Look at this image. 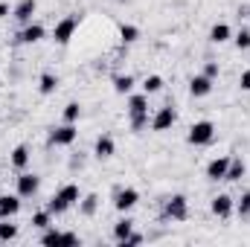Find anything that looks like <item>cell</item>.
<instances>
[{"mask_svg": "<svg viewBox=\"0 0 250 247\" xmlns=\"http://www.w3.org/2000/svg\"><path fill=\"white\" fill-rule=\"evenodd\" d=\"M79 201H82V189H79V184H64V186H59V189L53 192V198L47 201V209H50L53 215H64L67 209L79 206Z\"/></svg>", "mask_w": 250, "mask_h": 247, "instance_id": "cell-1", "label": "cell"}, {"mask_svg": "<svg viewBox=\"0 0 250 247\" xmlns=\"http://www.w3.org/2000/svg\"><path fill=\"white\" fill-rule=\"evenodd\" d=\"M215 140V123L212 120H198V123L189 125V134H187V143L195 145V148H204Z\"/></svg>", "mask_w": 250, "mask_h": 247, "instance_id": "cell-2", "label": "cell"}, {"mask_svg": "<svg viewBox=\"0 0 250 247\" xmlns=\"http://www.w3.org/2000/svg\"><path fill=\"white\" fill-rule=\"evenodd\" d=\"M76 29H79V15H67V18H62V21L53 26V41H56L59 47H67V44L73 41Z\"/></svg>", "mask_w": 250, "mask_h": 247, "instance_id": "cell-3", "label": "cell"}, {"mask_svg": "<svg viewBox=\"0 0 250 247\" xmlns=\"http://www.w3.org/2000/svg\"><path fill=\"white\" fill-rule=\"evenodd\" d=\"M163 215L169 221H187L189 218V198L187 195H169L166 198V206H163Z\"/></svg>", "mask_w": 250, "mask_h": 247, "instance_id": "cell-4", "label": "cell"}, {"mask_svg": "<svg viewBox=\"0 0 250 247\" xmlns=\"http://www.w3.org/2000/svg\"><path fill=\"white\" fill-rule=\"evenodd\" d=\"M175 123H178V111H175L172 105H163V108H157V111L151 114L148 128H151V131H157V134H163V131H172Z\"/></svg>", "mask_w": 250, "mask_h": 247, "instance_id": "cell-5", "label": "cell"}, {"mask_svg": "<svg viewBox=\"0 0 250 247\" xmlns=\"http://www.w3.org/2000/svg\"><path fill=\"white\" fill-rule=\"evenodd\" d=\"M38 189H41V178H38L35 172H21V175L15 178V192H18L23 201L35 198V195H38Z\"/></svg>", "mask_w": 250, "mask_h": 247, "instance_id": "cell-6", "label": "cell"}, {"mask_svg": "<svg viewBox=\"0 0 250 247\" xmlns=\"http://www.w3.org/2000/svg\"><path fill=\"white\" fill-rule=\"evenodd\" d=\"M76 137H79L76 123L56 125V128L50 131V145H56V148H67V145H73V143H76Z\"/></svg>", "mask_w": 250, "mask_h": 247, "instance_id": "cell-7", "label": "cell"}, {"mask_svg": "<svg viewBox=\"0 0 250 247\" xmlns=\"http://www.w3.org/2000/svg\"><path fill=\"white\" fill-rule=\"evenodd\" d=\"M137 204H140V192H137L134 186H123V189L114 192V209H117V212L128 215Z\"/></svg>", "mask_w": 250, "mask_h": 247, "instance_id": "cell-8", "label": "cell"}, {"mask_svg": "<svg viewBox=\"0 0 250 247\" xmlns=\"http://www.w3.org/2000/svg\"><path fill=\"white\" fill-rule=\"evenodd\" d=\"M47 38V29H44V23H38V21H32V23H26V26H21V32H18V44H23V47H32V44H38V41H44Z\"/></svg>", "mask_w": 250, "mask_h": 247, "instance_id": "cell-9", "label": "cell"}, {"mask_svg": "<svg viewBox=\"0 0 250 247\" xmlns=\"http://www.w3.org/2000/svg\"><path fill=\"white\" fill-rule=\"evenodd\" d=\"M227 169H230V154H221V157H212V160L207 163L204 175H207V181L218 184V181H224V178H227Z\"/></svg>", "mask_w": 250, "mask_h": 247, "instance_id": "cell-10", "label": "cell"}, {"mask_svg": "<svg viewBox=\"0 0 250 247\" xmlns=\"http://www.w3.org/2000/svg\"><path fill=\"white\" fill-rule=\"evenodd\" d=\"M41 245H79V236L76 233H64V230H59L53 224V227H47L41 233Z\"/></svg>", "mask_w": 250, "mask_h": 247, "instance_id": "cell-11", "label": "cell"}, {"mask_svg": "<svg viewBox=\"0 0 250 247\" xmlns=\"http://www.w3.org/2000/svg\"><path fill=\"white\" fill-rule=\"evenodd\" d=\"M209 209H212V215L215 218H221V221H227L233 212H236V201L227 195V192H221V195H215L212 198V204H209Z\"/></svg>", "mask_w": 250, "mask_h": 247, "instance_id": "cell-12", "label": "cell"}, {"mask_svg": "<svg viewBox=\"0 0 250 247\" xmlns=\"http://www.w3.org/2000/svg\"><path fill=\"white\" fill-rule=\"evenodd\" d=\"M35 12H38V0H18V3L12 6V18H15V21H18L21 26L32 23Z\"/></svg>", "mask_w": 250, "mask_h": 247, "instance_id": "cell-13", "label": "cell"}, {"mask_svg": "<svg viewBox=\"0 0 250 247\" xmlns=\"http://www.w3.org/2000/svg\"><path fill=\"white\" fill-rule=\"evenodd\" d=\"M212 79L209 76H204V73H198V76H192L189 79V93H192V99H207L209 93H212Z\"/></svg>", "mask_w": 250, "mask_h": 247, "instance_id": "cell-14", "label": "cell"}, {"mask_svg": "<svg viewBox=\"0 0 250 247\" xmlns=\"http://www.w3.org/2000/svg\"><path fill=\"white\" fill-rule=\"evenodd\" d=\"M114 154H117V143H114V137H111V134L96 137V143H93V157H99V160H111Z\"/></svg>", "mask_w": 250, "mask_h": 247, "instance_id": "cell-15", "label": "cell"}, {"mask_svg": "<svg viewBox=\"0 0 250 247\" xmlns=\"http://www.w3.org/2000/svg\"><path fill=\"white\" fill-rule=\"evenodd\" d=\"M125 111H128V117H137V114H148V93H128Z\"/></svg>", "mask_w": 250, "mask_h": 247, "instance_id": "cell-16", "label": "cell"}, {"mask_svg": "<svg viewBox=\"0 0 250 247\" xmlns=\"http://www.w3.org/2000/svg\"><path fill=\"white\" fill-rule=\"evenodd\" d=\"M21 195L15 192V195H0V218H15L18 212H21Z\"/></svg>", "mask_w": 250, "mask_h": 247, "instance_id": "cell-17", "label": "cell"}, {"mask_svg": "<svg viewBox=\"0 0 250 247\" xmlns=\"http://www.w3.org/2000/svg\"><path fill=\"white\" fill-rule=\"evenodd\" d=\"M29 160H32V154H29V148H26V145H15V148H12V154H9V166H12V169H18V172H26Z\"/></svg>", "mask_w": 250, "mask_h": 247, "instance_id": "cell-18", "label": "cell"}, {"mask_svg": "<svg viewBox=\"0 0 250 247\" xmlns=\"http://www.w3.org/2000/svg\"><path fill=\"white\" fill-rule=\"evenodd\" d=\"M209 41L212 44H227V41H233V26L230 23H212V29H209Z\"/></svg>", "mask_w": 250, "mask_h": 247, "instance_id": "cell-19", "label": "cell"}, {"mask_svg": "<svg viewBox=\"0 0 250 247\" xmlns=\"http://www.w3.org/2000/svg\"><path fill=\"white\" fill-rule=\"evenodd\" d=\"M59 90V76L56 73H41L38 76V93L41 96H53Z\"/></svg>", "mask_w": 250, "mask_h": 247, "instance_id": "cell-20", "label": "cell"}, {"mask_svg": "<svg viewBox=\"0 0 250 247\" xmlns=\"http://www.w3.org/2000/svg\"><path fill=\"white\" fill-rule=\"evenodd\" d=\"M96 209H99V195H82V201H79V215H84V218H93L96 215Z\"/></svg>", "mask_w": 250, "mask_h": 247, "instance_id": "cell-21", "label": "cell"}, {"mask_svg": "<svg viewBox=\"0 0 250 247\" xmlns=\"http://www.w3.org/2000/svg\"><path fill=\"white\" fill-rule=\"evenodd\" d=\"M245 172H248V166H245V160L242 157H230V169H227V184H236V181H242L245 178Z\"/></svg>", "mask_w": 250, "mask_h": 247, "instance_id": "cell-22", "label": "cell"}, {"mask_svg": "<svg viewBox=\"0 0 250 247\" xmlns=\"http://www.w3.org/2000/svg\"><path fill=\"white\" fill-rule=\"evenodd\" d=\"M131 233H134V221H131L128 215H125V218H120V221L114 224V242H117V245H120V242H125Z\"/></svg>", "mask_w": 250, "mask_h": 247, "instance_id": "cell-23", "label": "cell"}, {"mask_svg": "<svg viewBox=\"0 0 250 247\" xmlns=\"http://www.w3.org/2000/svg\"><path fill=\"white\" fill-rule=\"evenodd\" d=\"M29 224L35 227V230H47V227H53V212L50 209H38V212H32V218H29Z\"/></svg>", "mask_w": 250, "mask_h": 247, "instance_id": "cell-24", "label": "cell"}, {"mask_svg": "<svg viewBox=\"0 0 250 247\" xmlns=\"http://www.w3.org/2000/svg\"><path fill=\"white\" fill-rule=\"evenodd\" d=\"M114 90H117L120 96H128V93L134 90V76H128V73L114 76Z\"/></svg>", "mask_w": 250, "mask_h": 247, "instance_id": "cell-25", "label": "cell"}, {"mask_svg": "<svg viewBox=\"0 0 250 247\" xmlns=\"http://www.w3.org/2000/svg\"><path fill=\"white\" fill-rule=\"evenodd\" d=\"M163 90V76H157V73H151V76H146L143 79V93H160Z\"/></svg>", "mask_w": 250, "mask_h": 247, "instance_id": "cell-26", "label": "cell"}, {"mask_svg": "<svg viewBox=\"0 0 250 247\" xmlns=\"http://www.w3.org/2000/svg\"><path fill=\"white\" fill-rule=\"evenodd\" d=\"M18 239V224L12 218H0V242H15Z\"/></svg>", "mask_w": 250, "mask_h": 247, "instance_id": "cell-27", "label": "cell"}, {"mask_svg": "<svg viewBox=\"0 0 250 247\" xmlns=\"http://www.w3.org/2000/svg\"><path fill=\"white\" fill-rule=\"evenodd\" d=\"M120 41H123V44H137V41H140V29H137L134 23H123V26H120Z\"/></svg>", "mask_w": 250, "mask_h": 247, "instance_id": "cell-28", "label": "cell"}, {"mask_svg": "<svg viewBox=\"0 0 250 247\" xmlns=\"http://www.w3.org/2000/svg\"><path fill=\"white\" fill-rule=\"evenodd\" d=\"M233 44H236V50L239 53H248L250 50V29H239V32H233Z\"/></svg>", "mask_w": 250, "mask_h": 247, "instance_id": "cell-29", "label": "cell"}, {"mask_svg": "<svg viewBox=\"0 0 250 247\" xmlns=\"http://www.w3.org/2000/svg\"><path fill=\"white\" fill-rule=\"evenodd\" d=\"M128 123H131V131L134 134H143L148 123H151V114H137V117H128Z\"/></svg>", "mask_w": 250, "mask_h": 247, "instance_id": "cell-30", "label": "cell"}, {"mask_svg": "<svg viewBox=\"0 0 250 247\" xmlns=\"http://www.w3.org/2000/svg\"><path fill=\"white\" fill-rule=\"evenodd\" d=\"M62 117H64V123H79V120H82V105H79V102H67Z\"/></svg>", "mask_w": 250, "mask_h": 247, "instance_id": "cell-31", "label": "cell"}, {"mask_svg": "<svg viewBox=\"0 0 250 247\" xmlns=\"http://www.w3.org/2000/svg\"><path fill=\"white\" fill-rule=\"evenodd\" d=\"M236 215H239V218H250V189L239 195V201H236Z\"/></svg>", "mask_w": 250, "mask_h": 247, "instance_id": "cell-32", "label": "cell"}, {"mask_svg": "<svg viewBox=\"0 0 250 247\" xmlns=\"http://www.w3.org/2000/svg\"><path fill=\"white\" fill-rule=\"evenodd\" d=\"M204 76H209V79L215 82V79L221 76V67H218V62H207V64H204Z\"/></svg>", "mask_w": 250, "mask_h": 247, "instance_id": "cell-33", "label": "cell"}, {"mask_svg": "<svg viewBox=\"0 0 250 247\" xmlns=\"http://www.w3.org/2000/svg\"><path fill=\"white\" fill-rule=\"evenodd\" d=\"M143 242H146V236H143V233H131V236H128V239H125V242H120V247H131V245H143Z\"/></svg>", "mask_w": 250, "mask_h": 247, "instance_id": "cell-34", "label": "cell"}, {"mask_svg": "<svg viewBox=\"0 0 250 247\" xmlns=\"http://www.w3.org/2000/svg\"><path fill=\"white\" fill-rule=\"evenodd\" d=\"M239 87H242L245 93H250V67L248 70H242V76H239Z\"/></svg>", "mask_w": 250, "mask_h": 247, "instance_id": "cell-35", "label": "cell"}, {"mask_svg": "<svg viewBox=\"0 0 250 247\" xmlns=\"http://www.w3.org/2000/svg\"><path fill=\"white\" fill-rule=\"evenodd\" d=\"M9 15H12V6L0 0V21H3V18H9Z\"/></svg>", "mask_w": 250, "mask_h": 247, "instance_id": "cell-36", "label": "cell"}, {"mask_svg": "<svg viewBox=\"0 0 250 247\" xmlns=\"http://www.w3.org/2000/svg\"><path fill=\"white\" fill-rule=\"evenodd\" d=\"M248 18H250V6H248Z\"/></svg>", "mask_w": 250, "mask_h": 247, "instance_id": "cell-37", "label": "cell"}]
</instances>
